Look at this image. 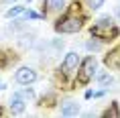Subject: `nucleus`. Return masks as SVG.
<instances>
[{
    "mask_svg": "<svg viewBox=\"0 0 120 118\" xmlns=\"http://www.w3.org/2000/svg\"><path fill=\"white\" fill-rule=\"evenodd\" d=\"M71 6H73V8H71L69 12H65L61 19L55 20V31H57V33H63V35H73V33H77V31L83 27L86 16L79 12V0H77V2H73Z\"/></svg>",
    "mask_w": 120,
    "mask_h": 118,
    "instance_id": "obj_1",
    "label": "nucleus"
},
{
    "mask_svg": "<svg viewBox=\"0 0 120 118\" xmlns=\"http://www.w3.org/2000/svg\"><path fill=\"white\" fill-rule=\"evenodd\" d=\"M90 33H92V37H96L98 41L102 43H108V41H114V39L120 35V29L116 27L110 16H102L94 23V25L90 27Z\"/></svg>",
    "mask_w": 120,
    "mask_h": 118,
    "instance_id": "obj_2",
    "label": "nucleus"
},
{
    "mask_svg": "<svg viewBox=\"0 0 120 118\" xmlns=\"http://www.w3.org/2000/svg\"><path fill=\"white\" fill-rule=\"evenodd\" d=\"M96 67H98V61H96L94 55H88L86 59H82L79 61V67H77V77L73 81L75 88L77 86H88L96 75Z\"/></svg>",
    "mask_w": 120,
    "mask_h": 118,
    "instance_id": "obj_3",
    "label": "nucleus"
},
{
    "mask_svg": "<svg viewBox=\"0 0 120 118\" xmlns=\"http://www.w3.org/2000/svg\"><path fill=\"white\" fill-rule=\"evenodd\" d=\"M77 65H79V55H77L75 51H69V53L63 57L61 65H59V75H61V80L69 77V75L77 69Z\"/></svg>",
    "mask_w": 120,
    "mask_h": 118,
    "instance_id": "obj_4",
    "label": "nucleus"
},
{
    "mask_svg": "<svg viewBox=\"0 0 120 118\" xmlns=\"http://www.w3.org/2000/svg\"><path fill=\"white\" fill-rule=\"evenodd\" d=\"M39 77V73L35 71L33 67H19V71L14 73V80H16V84H20V86H31V84H35Z\"/></svg>",
    "mask_w": 120,
    "mask_h": 118,
    "instance_id": "obj_5",
    "label": "nucleus"
},
{
    "mask_svg": "<svg viewBox=\"0 0 120 118\" xmlns=\"http://www.w3.org/2000/svg\"><path fill=\"white\" fill-rule=\"evenodd\" d=\"M104 65H106L108 69H112V71H118L120 69V45L112 47V49L104 55Z\"/></svg>",
    "mask_w": 120,
    "mask_h": 118,
    "instance_id": "obj_6",
    "label": "nucleus"
},
{
    "mask_svg": "<svg viewBox=\"0 0 120 118\" xmlns=\"http://www.w3.org/2000/svg\"><path fill=\"white\" fill-rule=\"evenodd\" d=\"M10 110H12V114H22L26 108V100L20 96V92H14L12 96H10Z\"/></svg>",
    "mask_w": 120,
    "mask_h": 118,
    "instance_id": "obj_7",
    "label": "nucleus"
},
{
    "mask_svg": "<svg viewBox=\"0 0 120 118\" xmlns=\"http://www.w3.org/2000/svg\"><path fill=\"white\" fill-rule=\"evenodd\" d=\"M65 10V0H45L43 4V16H47L49 12H63Z\"/></svg>",
    "mask_w": 120,
    "mask_h": 118,
    "instance_id": "obj_8",
    "label": "nucleus"
},
{
    "mask_svg": "<svg viewBox=\"0 0 120 118\" xmlns=\"http://www.w3.org/2000/svg\"><path fill=\"white\" fill-rule=\"evenodd\" d=\"M19 61V55L10 49H0V69H6L10 67L12 63Z\"/></svg>",
    "mask_w": 120,
    "mask_h": 118,
    "instance_id": "obj_9",
    "label": "nucleus"
},
{
    "mask_svg": "<svg viewBox=\"0 0 120 118\" xmlns=\"http://www.w3.org/2000/svg\"><path fill=\"white\" fill-rule=\"evenodd\" d=\"M61 114L63 116H77L79 114V104L75 100H65L61 104Z\"/></svg>",
    "mask_w": 120,
    "mask_h": 118,
    "instance_id": "obj_10",
    "label": "nucleus"
},
{
    "mask_svg": "<svg viewBox=\"0 0 120 118\" xmlns=\"http://www.w3.org/2000/svg\"><path fill=\"white\" fill-rule=\"evenodd\" d=\"M102 118H120V104L118 102H112L106 110L102 112Z\"/></svg>",
    "mask_w": 120,
    "mask_h": 118,
    "instance_id": "obj_11",
    "label": "nucleus"
},
{
    "mask_svg": "<svg viewBox=\"0 0 120 118\" xmlns=\"http://www.w3.org/2000/svg\"><path fill=\"white\" fill-rule=\"evenodd\" d=\"M33 43H35V33H22V35L19 37V45L25 47V49L33 47Z\"/></svg>",
    "mask_w": 120,
    "mask_h": 118,
    "instance_id": "obj_12",
    "label": "nucleus"
},
{
    "mask_svg": "<svg viewBox=\"0 0 120 118\" xmlns=\"http://www.w3.org/2000/svg\"><path fill=\"white\" fill-rule=\"evenodd\" d=\"M98 84H100L104 90H108V88L114 84V77L110 73H106V71H102V73H98Z\"/></svg>",
    "mask_w": 120,
    "mask_h": 118,
    "instance_id": "obj_13",
    "label": "nucleus"
},
{
    "mask_svg": "<svg viewBox=\"0 0 120 118\" xmlns=\"http://www.w3.org/2000/svg\"><path fill=\"white\" fill-rule=\"evenodd\" d=\"M57 104V96L55 94H45L43 98L39 100V106H47V108H53Z\"/></svg>",
    "mask_w": 120,
    "mask_h": 118,
    "instance_id": "obj_14",
    "label": "nucleus"
},
{
    "mask_svg": "<svg viewBox=\"0 0 120 118\" xmlns=\"http://www.w3.org/2000/svg\"><path fill=\"white\" fill-rule=\"evenodd\" d=\"M22 12H25V6H12L6 10V19H14V16H19Z\"/></svg>",
    "mask_w": 120,
    "mask_h": 118,
    "instance_id": "obj_15",
    "label": "nucleus"
},
{
    "mask_svg": "<svg viewBox=\"0 0 120 118\" xmlns=\"http://www.w3.org/2000/svg\"><path fill=\"white\" fill-rule=\"evenodd\" d=\"M83 2H86V6L92 8V10H98V8L104 6V0H83Z\"/></svg>",
    "mask_w": 120,
    "mask_h": 118,
    "instance_id": "obj_16",
    "label": "nucleus"
},
{
    "mask_svg": "<svg viewBox=\"0 0 120 118\" xmlns=\"http://www.w3.org/2000/svg\"><path fill=\"white\" fill-rule=\"evenodd\" d=\"M86 47H88V51H100V47H102V41H98V39H92V41H88L86 43Z\"/></svg>",
    "mask_w": 120,
    "mask_h": 118,
    "instance_id": "obj_17",
    "label": "nucleus"
},
{
    "mask_svg": "<svg viewBox=\"0 0 120 118\" xmlns=\"http://www.w3.org/2000/svg\"><path fill=\"white\" fill-rule=\"evenodd\" d=\"M22 16H25V19H31V20H37V19H45L43 14L35 12V10H26V8H25V12H22Z\"/></svg>",
    "mask_w": 120,
    "mask_h": 118,
    "instance_id": "obj_18",
    "label": "nucleus"
},
{
    "mask_svg": "<svg viewBox=\"0 0 120 118\" xmlns=\"http://www.w3.org/2000/svg\"><path fill=\"white\" fill-rule=\"evenodd\" d=\"M20 96H22V98H25V100H33V98H35V90H33V88H29V86H26L25 90L20 92Z\"/></svg>",
    "mask_w": 120,
    "mask_h": 118,
    "instance_id": "obj_19",
    "label": "nucleus"
},
{
    "mask_svg": "<svg viewBox=\"0 0 120 118\" xmlns=\"http://www.w3.org/2000/svg\"><path fill=\"white\" fill-rule=\"evenodd\" d=\"M116 19H118V20H120V6H118V8H116Z\"/></svg>",
    "mask_w": 120,
    "mask_h": 118,
    "instance_id": "obj_20",
    "label": "nucleus"
},
{
    "mask_svg": "<svg viewBox=\"0 0 120 118\" xmlns=\"http://www.w3.org/2000/svg\"><path fill=\"white\" fill-rule=\"evenodd\" d=\"M2 114H4V108H2V106H0V116H2Z\"/></svg>",
    "mask_w": 120,
    "mask_h": 118,
    "instance_id": "obj_21",
    "label": "nucleus"
},
{
    "mask_svg": "<svg viewBox=\"0 0 120 118\" xmlns=\"http://www.w3.org/2000/svg\"><path fill=\"white\" fill-rule=\"evenodd\" d=\"M2 88H4V84H2V81H0V90H2Z\"/></svg>",
    "mask_w": 120,
    "mask_h": 118,
    "instance_id": "obj_22",
    "label": "nucleus"
},
{
    "mask_svg": "<svg viewBox=\"0 0 120 118\" xmlns=\"http://www.w3.org/2000/svg\"><path fill=\"white\" fill-rule=\"evenodd\" d=\"M4 2H14V0H4Z\"/></svg>",
    "mask_w": 120,
    "mask_h": 118,
    "instance_id": "obj_23",
    "label": "nucleus"
}]
</instances>
